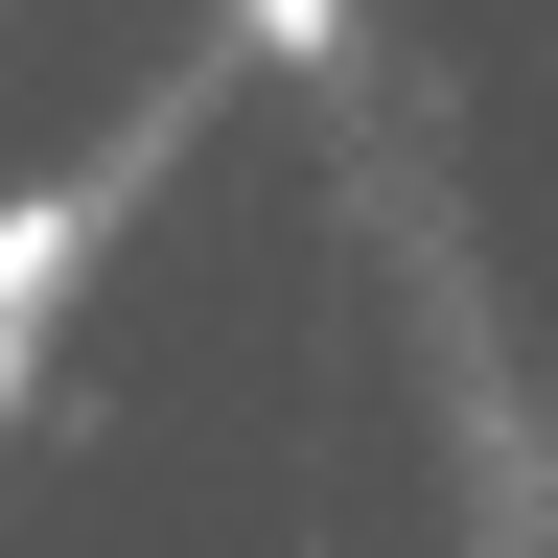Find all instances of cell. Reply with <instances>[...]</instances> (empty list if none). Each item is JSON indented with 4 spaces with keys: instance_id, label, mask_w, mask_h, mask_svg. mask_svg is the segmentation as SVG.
<instances>
[{
    "instance_id": "obj_1",
    "label": "cell",
    "mask_w": 558,
    "mask_h": 558,
    "mask_svg": "<svg viewBox=\"0 0 558 558\" xmlns=\"http://www.w3.org/2000/svg\"><path fill=\"white\" fill-rule=\"evenodd\" d=\"M94 256V186H24L0 209V396H24V349H47V279Z\"/></svg>"
},
{
    "instance_id": "obj_2",
    "label": "cell",
    "mask_w": 558,
    "mask_h": 558,
    "mask_svg": "<svg viewBox=\"0 0 558 558\" xmlns=\"http://www.w3.org/2000/svg\"><path fill=\"white\" fill-rule=\"evenodd\" d=\"M233 24H256V47H326V0H233Z\"/></svg>"
}]
</instances>
